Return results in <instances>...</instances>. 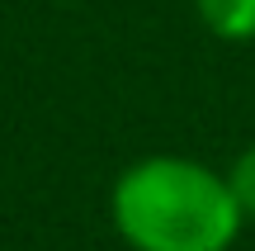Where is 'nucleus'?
Wrapping results in <instances>:
<instances>
[{
    "instance_id": "f257e3e1",
    "label": "nucleus",
    "mask_w": 255,
    "mask_h": 251,
    "mask_svg": "<svg viewBox=\"0 0 255 251\" xmlns=\"http://www.w3.org/2000/svg\"><path fill=\"white\" fill-rule=\"evenodd\" d=\"M109 218L132 251H232L246 228L227 171L180 152H151L119 171Z\"/></svg>"
},
{
    "instance_id": "f03ea898",
    "label": "nucleus",
    "mask_w": 255,
    "mask_h": 251,
    "mask_svg": "<svg viewBox=\"0 0 255 251\" xmlns=\"http://www.w3.org/2000/svg\"><path fill=\"white\" fill-rule=\"evenodd\" d=\"M194 14L218 43H255V0H194Z\"/></svg>"
},
{
    "instance_id": "7ed1b4c3",
    "label": "nucleus",
    "mask_w": 255,
    "mask_h": 251,
    "mask_svg": "<svg viewBox=\"0 0 255 251\" xmlns=\"http://www.w3.org/2000/svg\"><path fill=\"white\" fill-rule=\"evenodd\" d=\"M227 185H232V195H237V204H241V214H246V223H255V142H251V147H241L237 157H232Z\"/></svg>"
}]
</instances>
